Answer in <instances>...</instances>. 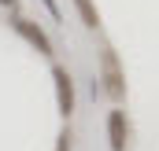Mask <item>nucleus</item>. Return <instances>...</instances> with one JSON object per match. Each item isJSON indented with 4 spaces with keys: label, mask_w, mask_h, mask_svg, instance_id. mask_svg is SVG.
<instances>
[{
    "label": "nucleus",
    "mask_w": 159,
    "mask_h": 151,
    "mask_svg": "<svg viewBox=\"0 0 159 151\" xmlns=\"http://www.w3.org/2000/svg\"><path fill=\"white\" fill-rule=\"evenodd\" d=\"M100 81H104V92L111 100H122L126 96V74H122V67H119L115 48H104L100 52Z\"/></svg>",
    "instance_id": "obj_1"
},
{
    "label": "nucleus",
    "mask_w": 159,
    "mask_h": 151,
    "mask_svg": "<svg viewBox=\"0 0 159 151\" xmlns=\"http://www.w3.org/2000/svg\"><path fill=\"white\" fill-rule=\"evenodd\" d=\"M52 77H56V100H59V114H63V118H70V114H74V81H70V74H67L63 67H56V70H52Z\"/></svg>",
    "instance_id": "obj_2"
},
{
    "label": "nucleus",
    "mask_w": 159,
    "mask_h": 151,
    "mask_svg": "<svg viewBox=\"0 0 159 151\" xmlns=\"http://www.w3.org/2000/svg\"><path fill=\"white\" fill-rule=\"evenodd\" d=\"M15 30H19V33H22V37L30 41V44H34V48H37L41 55H52V41H48V33H44V30H41L37 22H30V19H15Z\"/></svg>",
    "instance_id": "obj_3"
},
{
    "label": "nucleus",
    "mask_w": 159,
    "mask_h": 151,
    "mask_svg": "<svg viewBox=\"0 0 159 151\" xmlns=\"http://www.w3.org/2000/svg\"><path fill=\"white\" fill-rule=\"evenodd\" d=\"M107 140H111V151H126L129 125H126V114H122V111H111V114H107Z\"/></svg>",
    "instance_id": "obj_4"
},
{
    "label": "nucleus",
    "mask_w": 159,
    "mask_h": 151,
    "mask_svg": "<svg viewBox=\"0 0 159 151\" xmlns=\"http://www.w3.org/2000/svg\"><path fill=\"white\" fill-rule=\"evenodd\" d=\"M74 7H78V15H81V22L89 26V30H96L100 26V11L93 7V0H74Z\"/></svg>",
    "instance_id": "obj_5"
},
{
    "label": "nucleus",
    "mask_w": 159,
    "mask_h": 151,
    "mask_svg": "<svg viewBox=\"0 0 159 151\" xmlns=\"http://www.w3.org/2000/svg\"><path fill=\"white\" fill-rule=\"evenodd\" d=\"M59 151H70V133H63V136H59Z\"/></svg>",
    "instance_id": "obj_6"
},
{
    "label": "nucleus",
    "mask_w": 159,
    "mask_h": 151,
    "mask_svg": "<svg viewBox=\"0 0 159 151\" xmlns=\"http://www.w3.org/2000/svg\"><path fill=\"white\" fill-rule=\"evenodd\" d=\"M0 4H7V7H15V0H0Z\"/></svg>",
    "instance_id": "obj_7"
}]
</instances>
